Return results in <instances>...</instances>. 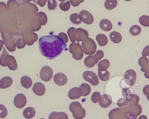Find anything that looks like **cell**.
I'll return each mask as SVG.
<instances>
[{"mask_svg":"<svg viewBox=\"0 0 149 119\" xmlns=\"http://www.w3.org/2000/svg\"><path fill=\"white\" fill-rule=\"evenodd\" d=\"M39 43L41 54L50 60L59 56L67 47L63 40L55 35L42 36L39 39Z\"/></svg>","mask_w":149,"mask_h":119,"instance_id":"obj_1","label":"cell"},{"mask_svg":"<svg viewBox=\"0 0 149 119\" xmlns=\"http://www.w3.org/2000/svg\"><path fill=\"white\" fill-rule=\"evenodd\" d=\"M69 110L72 113L74 118L75 119H82L86 115L85 109L82 107L81 104L78 102L72 103L70 105Z\"/></svg>","mask_w":149,"mask_h":119,"instance_id":"obj_2","label":"cell"},{"mask_svg":"<svg viewBox=\"0 0 149 119\" xmlns=\"http://www.w3.org/2000/svg\"><path fill=\"white\" fill-rule=\"evenodd\" d=\"M84 53L86 54L93 55L96 52L97 47L96 43L92 38H88L82 43Z\"/></svg>","mask_w":149,"mask_h":119,"instance_id":"obj_3","label":"cell"},{"mask_svg":"<svg viewBox=\"0 0 149 119\" xmlns=\"http://www.w3.org/2000/svg\"><path fill=\"white\" fill-rule=\"evenodd\" d=\"M69 52L72 54L74 59L77 61L81 60L83 57V50L81 45L79 43L73 42L70 44Z\"/></svg>","mask_w":149,"mask_h":119,"instance_id":"obj_4","label":"cell"},{"mask_svg":"<svg viewBox=\"0 0 149 119\" xmlns=\"http://www.w3.org/2000/svg\"><path fill=\"white\" fill-rule=\"evenodd\" d=\"M126 99L122 104H118V106L122 108L130 106H135L138 104L139 98V96L136 94H128L126 93Z\"/></svg>","mask_w":149,"mask_h":119,"instance_id":"obj_5","label":"cell"},{"mask_svg":"<svg viewBox=\"0 0 149 119\" xmlns=\"http://www.w3.org/2000/svg\"><path fill=\"white\" fill-rule=\"evenodd\" d=\"M82 76L84 80L89 82L93 86H96L99 83L97 76L92 71H86L84 72Z\"/></svg>","mask_w":149,"mask_h":119,"instance_id":"obj_6","label":"cell"},{"mask_svg":"<svg viewBox=\"0 0 149 119\" xmlns=\"http://www.w3.org/2000/svg\"><path fill=\"white\" fill-rule=\"evenodd\" d=\"M53 74L52 68L49 66H45L41 68L40 72V77L42 80L48 82L52 79Z\"/></svg>","mask_w":149,"mask_h":119,"instance_id":"obj_7","label":"cell"},{"mask_svg":"<svg viewBox=\"0 0 149 119\" xmlns=\"http://www.w3.org/2000/svg\"><path fill=\"white\" fill-rule=\"evenodd\" d=\"M80 19L85 24L90 25L94 21V17L89 12L85 10L81 11L79 13Z\"/></svg>","mask_w":149,"mask_h":119,"instance_id":"obj_8","label":"cell"},{"mask_svg":"<svg viewBox=\"0 0 149 119\" xmlns=\"http://www.w3.org/2000/svg\"><path fill=\"white\" fill-rule=\"evenodd\" d=\"M74 35L76 40L78 42L86 40L89 36L88 32L81 28L77 29Z\"/></svg>","mask_w":149,"mask_h":119,"instance_id":"obj_9","label":"cell"},{"mask_svg":"<svg viewBox=\"0 0 149 119\" xmlns=\"http://www.w3.org/2000/svg\"><path fill=\"white\" fill-rule=\"evenodd\" d=\"M14 104L15 106L18 109L24 107L26 104L27 100L25 96L22 94L17 95L14 99Z\"/></svg>","mask_w":149,"mask_h":119,"instance_id":"obj_10","label":"cell"},{"mask_svg":"<svg viewBox=\"0 0 149 119\" xmlns=\"http://www.w3.org/2000/svg\"><path fill=\"white\" fill-rule=\"evenodd\" d=\"M124 79L130 82L129 85L133 86L136 83V72L132 70H129L125 72L124 75Z\"/></svg>","mask_w":149,"mask_h":119,"instance_id":"obj_11","label":"cell"},{"mask_svg":"<svg viewBox=\"0 0 149 119\" xmlns=\"http://www.w3.org/2000/svg\"><path fill=\"white\" fill-rule=\"evenodd\" d=\"M55 83L59 86H63L66 84L68 81V79L66 75L62 73H58L54 77Z\"/></svg>","mask_w":149,"mask_h":119,"instance_id":"obj_12","label":"cell"},{"mask_svg":"<svg viewBox=\"0 0 149 119\" xmlns=\"http://www.w3.org/2000/svg\"><path fill=\"white\" fill-rule=\"evenodd\" d=\"M99 102L100 106L101 107L107 108L111 105L112 103V101L110 95L104 94L101 96Z\"/></svg>","mask_w":149,"mask_h":119,"instance_id":"obj_13","label":"cell"},{"mask_svg":"<svg viewBox=\"0 0 149 119\" xmlns=\"http://www.w3.org/2000/svg\"><path fill=\"white\" fill-rule=\"evenodd\" d=\"M45 86L40 82H37L34 85L32 88L34 93L37 95H43L45 92Z\"/></svg>","mask_w":149,"mask_h":119,"instance_id":"obj_14","label":"cell"},{"mask_svg":"<svg viewBox=\"0 0 149 119\" xmlns=\"http://www.w3.org/2000/svg\"><path fill=\"white\" fill-rule=\"evenodd\" d=\"M82 95L81 89L77 87L72 88L68 93V97L71 100H75L80 98Z\"/></svg>","mask_w":149,"mask_h":119,"instance_id":"obj_15","label":"cell"},{"mask_svg":"<svg viewBox=\"0 0 149 119\" xmlns=\"http://www.w3.org/2000/svg\"><path fill=\"white\" fill-rule=\"evenodd\" d=\"M139 64L142 67L141 71L143 72L146 71L145 74L147 72L149 74V63L147 58L144 56L141 57L139 59Z\"/></svg>","mask_w":149,"mask_h":119,"instance_id":"obj_16","label":"cell"},{"mask_svg":"<svg viewBox=\"0 0 149 119\" xmlns=\"http://www.w3.org/2000/svg\"><path fill=\"white\" fill-rule=\"evenodd\" d=\"M100 26L101 29L105 31H109L113 29L112 23L107 19H103L101 20Z\"/></svg>","mask_w":149,"mask_h":119,"instance_id":"obj_17","label":"cell"},{"mask_svg":"<svg viewBox=\"0 0 149 119\" xmlns=\"http://www.w3.org/2000/svg\"><path fill=\"white\" fill-rule=\"evenodd\" d=\"M98 61L95 55L88 56L85 59L84 63L88 68H91L95 66Z\"/></svg>","mask_w":149,"mask_h":119,"instance_id":"obj_18","label":"cell"},{"mask_svg":"<svg viewBox=\"0 0 149 119\" xmlns=\"http://www.w3.org/2000/svg\"><path fill=\"white\" fill-rule=\"evenodd\" d=\"M8 57V61H6L7 66L12 70H16L18 66L15 59L12 56H9Z\"/></svg>","mask_w":149,"mask_h":119,"instance_id":"obj_19","label":"cell"},{"mask_svg":"<svg viewBox=\"0 0 149 119\" xmlns=\"http://www.w3.org/2000/svg\"><path fill=\"white\" fill-rule=\"evenodd\" d=\"M109 37L112 42L116 44L120 43L122 40V35L119 32L116 31L112 32L109 35Z\"/></svg>","mask_w":149,"mask_h":119,"instance_id":"obj_20","label":"cell"},{"mask_svg":"<svg viewBox=\"0 0 149 119\" xmlns=\"http://www.w3.org/2000/svg\"><path fill=\"white\" fill-rule=\"evenodd\" d=\"M97 42L101 47H104L108 42V40L107 36L102 34L97 35L96 38Z\"/></svg>","mask_w":149,"mask_h":119,"instance_id":"obj_21","label":"cell"},{"mask_svg":"<svg viewBox=\"0 0 149 119\" xmlns=\"http://www.w3.org/2000/svg\"><path fill=\"white\" fill-rule=\"evenodd\" d=\"M21 82L22 86L26 89L30 88L33 83L31 79L27 76L22 77L21 80Z\"/></svg>","mask_w":149,"mask_h":119,"instance_id":"obj_22","label":"cell"},{"mask_svg":"<svg viewBox=\"0 0 149 119\" xmlns=\"http://www.w3.org/2000/svg\"><path fill=\"white\" fill-rule=\"evenodd\" d=\"M35 114V110L32 107L26 108L23 112V116L27 119H31L34 117Z\"/></svg>","mask_w":149,"mask_h":119,"instance_id":"obj_23","label":"cell"},{"mask_svg":"<svg viewBox=\"0 0 149 119\" xmlns=\"http://www.w3.org/2000/svg\"><path fill=\"white\" fill-rule=\"evenodd\" d=\"M49 119H68V117L67 114L66 113L63 112L57 113L56 112H53L50 114Z\"/></svg>","mask_w":149,"mask_h":119,"instance_id":"obj_24","label":"cell"},{"mask_svg":"<svg viewBox=\"0 0 149 119\" xmlns=\"http://www.w3.org/2000/svg\"><path fill=\"white\" fill-rule=\"evenodd\" d=\"M81 90L82 93V96L86 97L89 95L91 91V88L90 86L86 83L82 84L79 87Z\"/></svg>","mask_w":149,"mask_h":119,"instance_id":"obj_25","label":"cell"},{"mask_svg":"<svg viewBox=\"0 0 149 119\" xmlns=\"http://www.w3.org/2000/svg\"><path fill=\"white\" fill-rule=\"evenodd\" d=\"M2 89H6L10 87L13 83V80L11 77H6L2 78Z\"/></svg>","mask_w":149,"mask_h":119,"instance_id":"obj_26","label":"cell"},{"mask_svg":"<svg viewBox=\"0 0 149 119\" xmlns=\"http://www.w3.org/2000/svg\"><path fill=\"white\" fill-rule=\"evenodd\" d=\"M117 0H106L104 3L105 8L107 10H111L117 6Z\"/></svg>","mask_w":149,"mask_h":119,"instance_id":"obj_27","label":"cell"},{"mask_svg":"<svg viewBox=\"0 0 149 119\" xmlns=\"http://www.w3.org/2000/svg\"><path fill=\"white\" fill-rule=\"evenodd\" d=\"M98 70L103 71L108 68L110 66L109 61L107 59H104L100 61L99 63Z\"/></svg>","mask_w":149,"mask_h":119,"instance_id":"obj_28","label":"cell"},{"mask_svg":"<svg viewBox=\"0 0 149 119\" xmlns=\"http://www.w3.org/2000/svg\"><path fill=\"white\" fill-rule=\"evenodd\" d=\"M98 74L100 79L102 81H106L110 78V72L107 70L103 71L98 70Z\"/></svg>","mask_w":149,"mask_h":119,"instance_id":"obj_29","label":"cell"},{"mask_svg":"<svg viewBox=\"0 0 149 119\" xmlns=\"http://www.w3.org/2000/svg\"><path fill=\"white\" fill-rule=\"evenodd\" d=\"M70 19L72 23L76 25L81 24L82 22L79 15L77 13H73L70 16Z\"/></svg>","mask_w":149,"mask_h":119,"instance_id":"obj_30","label":"cell"},{"mask_svg":"<svg viewBox=\"0 0 149 119\" xmlns=\"http://www.w3.org/2000/svg\"><path fill=\"white\" fill-rule=\"evenodd\" d=\"M141 31V29L140 26L137 25L132 26L130 29V34L133 36H137L140 34Z\"/></svg>","mask_w":149,"mask_h":119,"instance_id":"obj_31","label":"cell"},{"mask_svg":"<svg viewBox=\"0 0 149 119\" xmlns=\"http://www.w3.org/2000/svg\"><path fill=\"white\" fill-rule=\"evenodd\" d=\"M139 21L140 23L143 26H149V17L147 15H143L140 17Z\"/></svg>","mask_w":149,"mask_h":119,"instance_id":"obj_32","label":"cell"},{"mask_svg":"<svg viewBox=\"0 0 149 119\" xmlns=\"http://www.w3.org/2000/svg\"><path fill=\"white\" fill-rule=\"evenodd\" d=\"M59 6L60 9L64 11H68L70 7V4L69 1H63L60 3Z\"/></svg>","mask_w":149,"mask_h":119,"instance_id":"obj_33","label":"cell"},{"mask_svg":"<svg viewBox=\"0 0 149 119\" xmlns=\"http://www.w3.org/2000/svg\"><path fill=\"white\" fill-rule=\"evenodd\" d=\"M101 96V94L99 92L95 91L93 93L91 96V101L94 103L99 102Z\"/></svg>","mask_w":149,"mask_h":119,"instance_id":"obj_34","label":"cell"},{"mask_svg":"<svg viewBox=\"0 0 149 119\" xmlns=\"http://www.w3.org/2000/svg\"><path fill=\"white\" fill-rule=\"evenodd\" d=\"M48 8L49 10H55L58 6V3L56 0H48Z\"/></svg>","mask_w":149,"mask_h":119,"instance_id":"obj_35","label":"cell"},{"mask_svg":"<svg viewBox=\"0 0 149 119\" xmlns=\"http://www.w3.org/2000/svg\"><path fill=\"white\" fill-rule=\"evenodd\" d=\"M39 13L40 14L39 21L40 24L41 25H45L47 21V17L45 14L43 12H40Z\"/></svg>","mask_w":149,"mask_h":119,"instance_id":"obj_36","label":"cell"},{"mask_svg":"<svg viewBox=\"0 0 149 119\" xmlns=\"http://www.w3.org/2000/svg\"><path fill=\"white\" fill-rule=\"evenodd\" d=\"M75 29H76L74 27H71L68 29L67 32L70 40L72 42H75L76 41L74 35V31Z\"/></svg>","mask_w":149,"mask_h":119,"instance_id":"obj_37","label":"cell"},{"mask_svg":"<svg viewBox=\"0 0 149 119\" xmlns=\"http://www.w3.org/2000/svg\"><path fill=\"white\" fill-rule=\"evenodd\" d=\"M8 114L6 108L3 105L0 104V118H4L6 117Z\"/></svg>","mask_w":149,"mask_h":119,"instance_id":"obj_38","label":"cell"},{"mask_svg":"<svg viewBox=\"0 0 149 119\" xmlns=\"http://www.w3.org/2000/svg\"><path fill=\"white\" fill-rule=\"evenodd\" d=\"M85 1V0H70L72 6L74 7L78 6L79 4Z\"/></svg>","mask_w":149,"mask_h":119,"instance_id":"obj_39","label":"cell"},{"mask_svg":"<svg viewBox=\"0 0 149 119\" xmlns=\"http://www.w3.org/2000/svg\"><path fill=\"white\" fill-rule=\"evenodd\" d=\"M104 55V52L101 50H98L96 54L95 55V56L98 61L103 58Z\"/></svg>","mask_w":149,"mask_h":119,"instance_id":"obj_40","label":"cell"},{"mask_svg":"<svg viewBox=\"0 0 149 119\" xmlns=\"http://www.w3.org/2000/svg\"><path fill=\"white\" fill-rule=\"evenodd\" d=\"M33 1L38 4L40 7H43L45 6L47 0H33Z\"/></svg>","mask_w":149,"mask_h":119,"instance_id":"obj_41","label":"cell"},{"mask_svg":"<svg viewBox=\"0 0 149 119\" xmlns=\"http://www.w3.org/2000/svg\"><path fill=\"white\" fill-rule=\"evenodd\" d=\"M58 36L63 40L65 43L68 42V38L66 34L63 33H60L58 35Z\"/></svg>","mask_w":149,"mask_h":119,"instance_id":"obj_42","label":"cell"},{"mask_svg":"<svg viewBox=\"0 0 149 119\" xmlns=\"http://www.w3.org/2000/svg\"><path fill=\"white\" fill-rule=\"evenodd\" d=\"M149 54V45L144 48L142 51V55L143 56H148Z\"/></svg>","mask_w":149,"mask_h":119,"instance_id":"obj_43","label":"cell"},{"mask_svg":"<svg viewBox=\"0 0 149 119\" xmlns=\"http://www.w3.org/2000/svg\"><path fill=\"white\" fill-rule=\"evenodd\" d=\"M2 86V82L1 80H0V89L1 88Z\"/></svg>","mask_w":149,"mask_h":119,"instance_id":"obj_44","label":"cell"},{"mask_svg":"<svg viewBox=\"0 0 149 119\" xmlns=\"http://www.w3.org/2000/svg\"><path fill=\"white\" fill-rule=\"evenodd\" d=\"M124 1H132V0H124Z\"/></svg>","mask_w":149,"mask_h":119,"instance_id":"obj_45","label":"cell"},{"mask_svg":"<svg viewBox=\"0 0 149 119\" xmlns=\"http://www.w3.org/2000/svg\"><path fill=\"white\" fill-rule=\"evenodd\" d=\"M58 1H66V0H58Z\"/></svg>","mask_w":149,"mask_h":119,"instance_id":"obj_46","label":"cell"}]
</instances>
